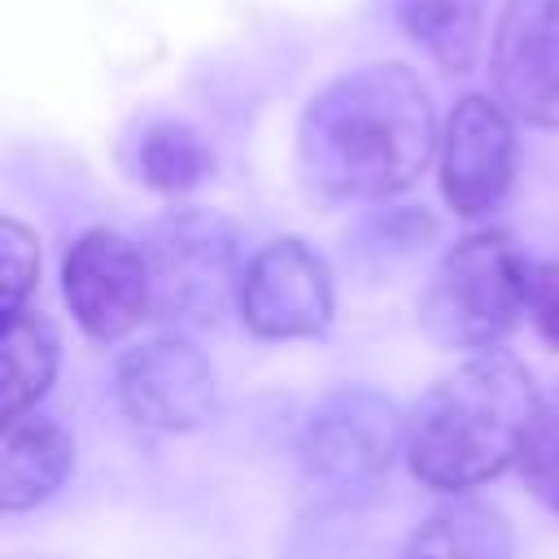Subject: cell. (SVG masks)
<instances>
[{
    "label": "cell",
    "instance_id": "2",
    "mask_svg": "<svg viewBox=\"0 0 559 559\" xmlns=\"http://www.w3.org/2000/svg\"><path fill=\"white\" fill-rule=\"evenodd\" d=\"M542 389L507 349H480L441 376L406 432L411 476L437 493H467L520 463Z\"/></svg>",
    "mask_w": 559,
    "mask_h": 559
},
{
    "label": "cell",
    "instance_id": "15",
    "mask_svg": "<svg viewBox=\"0 0 559 559\" xmlns=\"http://www.w3.org/2000/svg\"><path fill=\"white\" fill-rule=\"evenodd\" d=\"M214 170L210 144L188 127V122H153L140 135V179L166 197L192 192L205 175Z\"/></svg>",
    "mask_w": 559,
    "mask_h": 559
},
{
    "label": "cell",
    "instance_id": "7",
    "mask_svg": "<svg viewBox=\"0 0 559 559\" xmlns=\"http://www.w3.org/2000/svg\"><path fill=\"white\" fill-rule=\"evenodd\" d=\"M236 310L245 328L262 341H306L332 323L336 293L328 262L297 236L266 240L240 280Z\"/></svg>",
    "mask_w": 559,
    "mask_h": 559
},
{
    "label": "cell",
    "instance_id": "5",
    "mask_svg": "<svg viewBox=\"0 0 559 559\" xmlns=\"http://www.w3.org/2000/svg\"><path fill=\"white\" fill-rule=\"evenodd\" d=\"M144 253L153 275V319L175 328H205L240 297L245 266L236 227L214 210H170L153 223Z\"/></svg>",
    "mask_w": 559,
    "mask_h": 559
},
{
    "label": "cell",
    "instance_id": "11",
    "mask_svg": "<svg viewBox=\"0 0 559 559\" xmlns=\"http://www.w3.org/2000/svg\"><path fill=\"white\" fill-rule=\"evenodd\" d=\"M74 472V437L48 415H17L0 445V507L9 515L39 507Z\"/></svg>",
    "mask_w": 559,
    "mask_h": 559
},
{
    "label": "cell",
    "instance_id": "16",
    "mask_svg": "<svg viewBox=\"0 0 559 559\" xmlns=\"http://www.w3.org/2000/svg\"><path fill=\"white\" fill-rule=\"evenodd\" d=\"M515 467H520L524 485L533 489V498L546 502L550 511H559V384L542 389L537 415H533V428L524 437Z\"/></svg>",
    "mask_w": 559,
    "mask_h": 559
},
{
    "label": "cell",
    "instance_id": "14",
    "mask_svg": "<svg viewBox=\"0 0 559 559\" xmlns=\"http://www.w3.org/2000/svg\"><path fill=\"white\" fill-rule=\"evenodd\" d=\"M402 31L445 70L467 74L485 39V0H393Z\"/></svg>",
    "mask_w": 559,
    "mask_h": 559
},
{
    "label": "cell",
    "instance_id": "1",
    "mask_svg": "<svg viewBox=\"0 0 559 559\" xmlns=\"http://www.w3.org/2000/svg\"><path fill=\"white\" fill-rule=\"evenodd\" d=\"M437 144V114L419 74L376 61L310 96L297 122V170L323 201H389L424 175Z\"/></svg>",
    "mask_w": 559,
    "mask_h": 559
},
{
    "label": "cell",
    "instance_id": "13",
    "mask_svg": "<svg viewBox=\"0 0 559 559\" xmlns=\"http://www.w3.org/2000/svg\"><path fill=\"white\" fill-rule=\"evenodd\" d=\"M61 362V336L57 323L39 310H22L4 319L0 341V393H4V424L17 415H31L35 402L48 393Z\"/></svg>",
    "mask_w": 559,
    "mask_h": 559
},
{
    "label": "cell",
    "instance_id": "12",
    "mask_svg": "<svg viewBox=\"0 0 559 559\" xmlns=\"http://www.w3.org/2000/svg\"><path fill=\"white\" fill-rule=\"evenodd\" d=\"M397 559H511V524L498 507L450 493L415 524Z\"/></svg>",
    "mask_w": 559,
    "mask_h": 559
},
{
    "label": "cell",
    "instance_id": "17",
    "mask_svg": "<svg viewBox=\"0 0 559 559\" xmlns=\"http://www.w3.org/2000/svg\"><path fill=\"white\" fill-rule=\"evenodd\" d=\"M39 284V240L26 223L0 218V319L26 310Z\"/></svg>",
    "mask_w": 559,
    "mask_h": 559
},
{
    "label": "cell",
    "instance_id": "18",
    "mask_svg": "<svg viewBox=\"0 0 559 559\" xmlns=\"http://www.w3.org/2000/svg\"><path fill=\"white\" fill-rule=\"evenodd\" d=\"M524 314L537 336L559 349V258H528L524 266Z\"/></svg>",
    "mask_w": 559,
    "mask_h": 559
},
{
    "label": "cell",
    "instance_id": "8",
    "mask_svg": "<svg viewBox=\"0 0 559 559\" xmlns=\"http://www.w3.org/2000/svg\"><path fill=\"white\" fill-rule=\"evenodd\" d=\"M122 415L148 432H192L214 415V371L183 336H153L114 367Z\"/></svg>",
    "mask_w": 559,
    "mask_h": 559
},
{
    "label": "cell",
    "instance_id": "6",
    "mask_svg": "<svg viewBox=\"0 0 559 559\" xmlns=\"http://www.w3.org/2000/svg\"><path fill=\"white\" fill-rule=\"evenodd\" d=\"M61 293L74 323L109 345L153 319V275L148 253L114 227H87L61 262Z\"/></svg>",
    "mask_w": 559,
    "mask_h": 559
},
{
    "label": "cell",
    "instance_id": "3",
    "mask_svg": "<svg viewBox=\"0 0 559 559\" xmlns=\"http://www.w3.org/2000/svg\"><path fill=\"white\" fill-rule=\"evenodd\" d=\"M528 253L507 231H472L437 262L419 323L445 349H498L524 314Z\"/></svg>",
    "mask_w": 559,
    "mask_h": 559
},
{
    "label": "cell",
    "instance_id": "9",
    "mask_svg": "<svg viewBox=\"0 0 559 559\" xmlns=\"http://www.w3.org/2000/svg\"><path fill=\"white\" fill-rule=\"evenodd\" d=\"M515 183V122L502 100L463 96L441 131V197L459 218H489Z\"/></svg>",
    "mask_w": 559,
    "mask_h": 559
},
{
    "label": "cell",
    "instance_id": "10",
    "mask_svg": "<svg viewBox=\"0 0 559 559\" xmlns=\"http://www.w3.org/2000/svg\"><path fill=\"white\" fill-rule=\"evenodd\" d=\"M489 74L511 118L559 127V0H507L493 39Z\"/></svg>",
    "mask_w": 559,
    "mask_h": 559
},
{
    "label": "cell",
    "instance_id": "4",
    "mask_svg": "<svg viewBox=\"0 0 559 559\" xmlns=\"http://www.w3.org/2000/svg\"><path fill=\"white\" fill-rule=\"evenodd\" d=\"M406 432L411 419L384 393L367 384L332 389L301 428V476L319 498L332 502L371 493L397 454H406Z\"/></svg>",
    "mask_w": 559,
    "mask_h": 559
}]
</instances>
